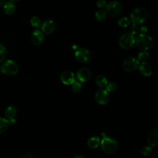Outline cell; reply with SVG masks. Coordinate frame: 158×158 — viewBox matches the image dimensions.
<instances>
[{"label": "cell", "mask_w": 158, "mask_h": 158, "mask_svg": "<svg viewBox=\"0 0 158 158\" xmlns=\"http://www.w3.org/2000/svg\"><path fill=\"white\" fill-rule=\"evenodd\" d=\"M82 85L79 81H75L72 85V91L74 93H78L81 91Z\"/></svg>", "instance_id": "24"}, {"label": "cell", "mask_w": 158, "mask_h": 158, "mask_svg": "<svg viewBox=\"0 0 158 158\" xmlns=\"http://www.w3.org/2000/svg\"><path fill=\"white\" fill-rule=\"evenodd\" d=\"M100 145L102 151L108 154L115 152L118 148L117 141L111 137H104L101 141Z\"/></svg>", "instance_id": "3"}, {"label": "cell", "mask_w": 158, "mask_h": 158, "mask_svg": "<svg viewBox=\"0 0 158 158\" xmlns=\"http://www.w3.org/2000/svg\"><path fill=\"white\" fill-rule=\"evenodd\" d=\"M117 88V84L114 81H110L107 83L106 86V90L109 92H113Z\"/></svg>", "instance_id": "28"}, {"label": "cell", "mask_w": 158, "mask_h": 158, "mask_svg": "<svg viewBox=\"0 0 158 158\" xmlns=\"http://www.w3.org/2000/svg\"><path fill=\"white\" fill-rule=\"evenodd\" d=\"M73 158H85V157H84L83 156H77L73 157Z\"/></svg>", "instance_id": "32"}, {"label": "cell", "mask_w": 158, "mask_h": 158, "mask_svg": "<svg viewBox=\"0 0 158 158\" xmlns=\"http://www.w3.org/2000/svg\"><path fill=\"white\" fill-rule=\"evenodd\" d=\"M148 16V12L147 10L142 7H137L131 11L130 20L135 25H141L146 21Z\"/></svg>", "instance_id": "2"}, {"label": "cell", "mask_w": 158, "mask_h": 158, "mask_svg": "<svg viewBox=\"0 0 158 158\" xmlns=\"http://www.w3.org/2000/svg\"><path fill=\"white\" fill-rule=\"evenodd\" d=\"M30 23L33 27L35 28H38L41 25V22L40 20V19L36 16H34L31 19Z\"/></svg>", "instance_id": "25"}, {"label": "cell", "mask_w": 158, "mask_h": 158, "mask_svg": "<svg viewBox=\"0 0 158 158\" xmlns=\"http://www.w3.org/2000/svg\"><path fill=\"white\" fill-rule=\"evenodd\" d=\"M139 73L144 77H150L152 73V68L148 62H142L138 65Z\"/></svg>", "instance_id": "14"}, {"label": "cell", "mask_w": 158, "mask_h": 158, "mask_svg": "<svg viewBox=\"0 0 158 158\" xmlns=\"http://www.w3.org/2000/svg\"><path fill=\"white\" fill-rule=\"evenodd\" d=\"M9 123H10V125H11V124H14V123H15L16 120H15V119L14 118H11V119H9Z\"/></svg>", "instance_id": "31"}, {"label": "cell", "mask_w": 158, "mask_h": 158, "mask_svg": "<svg viewBox=\"0 0 158 158\" xmlns=\"http://www.w3.org/2000/svg\"><path fill=\"white\" fill-rule=\"evenodd\" d=\"M96 4L97 7H98L99 8L105 7L106 4H107L106 2L105 1H104V0H98V1H96Z\"/></svg>", "instance_id": "29"}, {"label": "cell", "mask_w": 158, "mask_h": 158, "mask_svg": "<svg viewBox=\"0 0 158 158\" xmlns=\"http://www.w3.org/2000/svg\"><path fill=\"white\" fill-rule=\"evenodd\" d=\"M76 60L81 64L88 63L91 59L90 51L85 48H79L75 52Z\"/></svg>", "instance_id": "7"}, {"label": "cell", "mask_w": 158, "mask_h": 158, "mask_svg": "<svg viewBox=\"0 0 158 158\" xmlns=\"http://www.w3.org/2000/svg\"><path fill=\"white\" fill-rule=\"evenodd\" d=\"M7 56V50L6 47L0 43V62L4 60Z\"/></svg>", "instance_id": "26"}, {"label": "cell", "mask_w": 158, "mask_h": 158, "mask_svg": "<svg viewBox=\"0 0 158 158\" xmlns=\"http://www.w3.org/2000/svg\"><path fill=\"white\" fill-rule=\"evenodd\" d=\"M0 69H1V65H0Z\"/></svg>", "instance_id": "33"}, {"label": "cell", "mask_w": 158, "mask_h": 158, "mask_svg": "<svg viewBox=\"0 0 158 158\" xmlns=\"http://www.w3.org/2000/svg\"><path fill=\"white\" fill-rule=\"evenodd\" d=\"M0 71L6 76H15L18 73L19 67L15 62L11 59H7L1 64Z\"/></svg>", "instance_id": "4"}, {"label": "cell", "mask_w": 158, "mask_h": 158, "mask_svg": "<svg viewBox=\"0 0 158 158\" xmlns=\"http://www.w3.org/2000/svg\"><path fill=\"white\" fill-rule=\"evenodd\" d=\"M61 82L65 85H72L75 81V75L71 71L65 70L62 72L60 76Z\"/></svg>", "instance_id": "12"}, {"label": "cell", "mask_w": 158, "mask_h": 158, "mask_svg": "<svg viewBox=\"0 0 158 158\" xmlns=\"http://www.w3.org/2000/svg\"><path fill=\"white\" fill-rule=\"evenodd\" d=\"M118 25L121 28H127L130 24V20L128 17H123L120 18L118 21Z\"/></svg>", "instance_id": "22"}, {"label": "cell", "mask_w": 158, "mask_h": 158, "mask_svg": "<svg viewBox=\"0 0 158 158\" xmlns=\"http://www.w3.org/2000/svg\"><path fill=\"white\" fill-rule=\"evenodd\" d=\"M91 76V71L86 67L78 69L77 72V78L80 82L85 83L88 81Z\"/></svg>", "instance_id": "11"}, {"label": "cell", "mask_w": 158, "mask_h": 158, "mask_svg": "<svg viewBox=\"0 0 158 158\" xmlns=\"http://www.w3.org/2000/svg\"><path fill=\"white\" fill-rule=\"evenodd\" d=\"M15 4L12 1H7L3 6V12L8 15L13 14L15 11Z\"/></svg>", "instance_id": "16"}, {"label": "cell", "mask_w": 158, "mask_h": 158, "mask_svg": "<svg viewBox=\"0 0 158 158\" xmlns=\"http://www.w3.org/2000/svg\"><path fill=\"white\" fill-rule=\"evenodd\" d=\"M148 142L151 147L155 148L158 145V130L155 128L151 130L148 136Z\"/></svg>", "instance_id": "15"}, {"label": "cell", "mask_w": 158, "mask_h": 158, "mask_svg": "<svg viewBox=\"0 0 158 158\" xmlns=\"http://www.w3.org/2000/svg\"><path fill=\"white\" fill-rule=\"evenodd\" d=\"M109 93L104 88L99 89L94 94L96 101L101 105H106L109 101Z\"/></svg>", "instance_id": "9"}, {"label": "cell", "mask_w": 158, "mask_h": 158, "mask_svg": "<svg viewBox=\"0 0 158 158\" xmlns=\"http://www.w3.org/2000/svg\"><path fill=\"white\" fill-rule=\"evenodd\" d=\"M136 46L143 51H146L151 49L154 44L153 39L146 33H140L135 38Z\"/></svg>", "instance_id": "1"}, {"label": "cell", "mask_w": 158, "mask_h": 158, "mask_svg": "<svg viewBox=\"0 0 158 158\" xmlns=\"http://www.w3.org/2000/svg\"><path fill=\"white\" fill-rule=\"evenodd\" d=\"M31 41L35 45H40L44 41V33L40 30H34L31 35Z\"/></svg>", "instance_id": "13"}, {"label": "cell", "mask_w": 158, "mask_h": 158, "mask_svg": "<svg viewBox=\"0 0 158 158\" xmlns=\"http://www.w3.org/2000/svg\"><path fill=\"white\" fill-rule=\"evenodd\" d=\"M152 151V148L150 146H145L141 148V150H140V153L143 156L146 157L148 156L151 152Z\"/></svg>", "instance_id": "27"}, {"label": "cell", "mask_w": 158, "mask_h": 158, "mask_svg": "<svg viewBox=\"0 0 158 158\" xmlns=\"http://www.w3.org/2000/svg\"><path fill=\"white\" fill-rule=\"evenodd\" d=\"M107 12L105 10L102 9H100L98 10L95 13V19L98 22H102L104 21L107 17Z\"/></svg>", "instance_id": "21"}, {"label": "cell", "mask_w": 158, "mask_h": 158, "mask_svg": "<svg viewBox=\"0 0 158 158\" xmlns=\"http://www.w3.org/2000/svg\"><path fill=\"white\" fill-rule=\"evenodd\" d=\"M118 45L123 49H129L135 43V38L132 33H125L118 39Z\"/></svg>", "instance_id": "5"}, {"label": "cell", "mask_w": 158, "mask_h": 158, "mask_svg": "<svg viewBox=\"0 0 158 158\" xmlns=\"http://www.w3.org/2000/svg\"><path fill=\"white\" fill-rule=\"evenodd\" d=\"M100 138L98 136H94L88 139L87 141V145L91 149H96L100 145Z\"/></svg>", "instance_id": "18"}, {"label": "cell", "mask_w": 158, "mask_h": 158, "mask_svg": "<svg viewBox=\"0 0 158 158\" xmlns=\"http://www.w3.org/2000/svg\"><path fill=\"white\" fill-rule=\"evenodd\" d=\"M139 64V62L136 58L130 56L123 60L122 63V68L123 70L127 72H133L137 69Z\"/></svg>", "instance_id": "8"}, {"label": "cell", "mask_w": 158, "mask_h": 158, "mask_svg": "<svg viewBox=\"0 0 158 158\" xmlns=\"http://www.w3.org/2000/svg\"><path fill=\"white\" fill-rule=\"evenodd\" d=\"M10 125L9 120L6 117H0V134L4 133Z\"/></svg>", "instance_id": "20"}, {"label": "cell", "mask_w": 158, "mask_h": 158, "mask_svg": "<svg viewBox=\"0 0 158 158\" xmlns=\"http://www.w3.org/2000/svg\"><path fill=\"white\" fill-rule=\"evenodd\" d=\"M95 83L98 86L102 88L106 86L107 83V80L104 75H98L95 78Z\"/></svg>", "instance_id": "19"}, {"label": "cell", "mask_w": 158, "mask_h": 158, "mask_svg": "<svg viewBox=\"0 0 158 158\" xmlns=\"http://www.w3.org/2000/svg\"><path fill=\"white\" fill-rule=\"evenodd\" d=\"M56 28L55 22L51 19L45 20L41 25V31L46 35H49L53 33Z\"/></svg>", "instance_id": "10"}, {"label": "cell", "mask_w": 158, "mask_h": 158, "mask_svg": "<svg viewBox=\"0 0 158 158\" xmlns=\"http://www.w3.org/2000/svg\"><path fill=\"white\" fill-rule=\"evenodd\" d=\"M17 112V107L15 106L11 105L8 106L6 109L4 111V115L7 119L9 120L11 118H14L16 116Z\"/></svg>", "instance_id": "17"}, {"label": "cell", "mask_w": 158, "mask_h": 158, "mask_svg": "<svg viewBox=\"0 0 158 158\" xmlns=\"http://www.w3.org/2000/svg\"><path fill=\"white\" fill-rule=\"evenodd\" d=\"M106 11L107 14L112 17H116L121 14L123 10L122 4L116 1H110L106 6Z\"/></svg>", "instance_id": "6"}, {"label": "cell", "mask_w": 158, "mask_h": 158, "mask_svg": "<svg viewBox=\"0 0 158 158\" xmlns=\"http://www.w3.org/2000/svg\"><path fill=\"white\" fill-rule=\"evenodd\" d=\"M149 57V55L147 51H142L139 53L137 60H138L139 62H141V63L146 62V61L148 60Z\"/></svg>", "instance_id": "23"}, {"label": "cell", "mask_w": 158, "mask_h": 158, "mask_svg": "<svg viewBox=\"0 0 158 158\" xmlns=\"http://www.w3.org/2000/svg\"><path fill=\"white\" fill-rule=\"evenodd\" d=\"M20 158H34V157L30 154H25L22 155Z\"/></svg>", "instance_id": "30"}]
</instances>
